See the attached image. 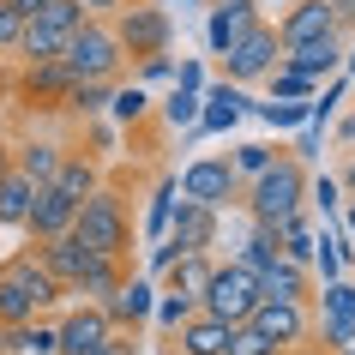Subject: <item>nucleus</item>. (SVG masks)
Here are the masks:
<instances>
[{"mask_svg": "<svg viewBox=\"0 0 355 355\" xmlns=\"http://www.w3.org/2000/svg\"><path fill=\"white\" fill-rule=\"evenodd\" d=\"M67 91H73V78H67V67H60V60L24 67V85H19L24 103H37V109H60V103H67Z\"/></svg>", "mask_w": 355, "mask_h": 355, "instance_id": "21", "label": "nucleus"}, {"mask_svg": "<svg viewBox=\"0 0 355 355\" xmlns=\"http://www.w3.org/2000/svg\"><path fill=\"white\" fill-rule=\"evenodd\" d=\"M175 259H181V247H175V241H150V253H145V277L157 283V277H163V271H168Z\"/></svg>", "mask_w": 355, "mask_h": 355, "instance_id": "43", "label": "nucleus"}, {"mask_svg": "<svg viewBox=\"0 0 355 355\" xmlns=\"http://www.w3.org/2000/svg\"><path fill=\"white\" fill-rule=\"evenodd\" d=\"M157 295H163V289H157L145 271H127L121 289L103 301V313H109L114 331H139V325H150V313H157Z\"/></svg>", "mask_w": 355, "mask_h": 355, "instance_id": "10", "label": "nucleus"}, {"mask_svg": "<svg viewBox=\"0 0 355 355\" xmlns=\"http://www.w3.org/2000/svg\"><path fill=\"white\" fill-rule=\"evenodd\" d=\"M277 157H283L277 145H265V139H247V145H235V157H229V168H235V181L247 187V181H259V175H265L271 163H277Z\"/></svg>", "mask_w": 355, "mask_h": 355, "instance_id": "31", "label": "nucleus"}, {"mask_svg": "<svg viewBox=\"0 0 355 355\" xmlns=\"http://www.w3.org/2000/svg\"><path fill=\"white\" fill-rule=\"evenodd\" d=\"M60 163H67V145H55V139H24V145H12V168H19L31 187H49L60 175Z\"/></svg>", "mask_w": 355, "mask_h": 355, "instance_id": "19", "label": "nucleus"}, {"mask_svg": "<svg viewBox=\"0 0 355 355\" xmlns=\"http://www.w3.org/2000/svg\"><path fill=\"white\" fill-rule=\"evenodd\" d=\"M229 349V325H217V319L193 313L181 331L168 337V355H223Z\"/></svg>", "mask_w": 355, "mask_h": 355, "instance_id": "22", "label": "nucleus"}, {"mask_svg": "<svg viewBox=\"0 0 355 355\" xmlns=\"http://www.w3.org/2000/svg\"><path fill=\"white\" fill-rule=\"evenodd\" d=\"M259 6H271V0H259ZM277 6H289V0H277Z\"/></svg>", "mask_w": 355, "mask_h": 355, "instance_id": "61", "label": "nucleus"}, {"mask_svg": "<svg viewBox=\"0 0 355 355\" xmlns=\"http://www.w3.org/2000/svg\"><path fill=\"white\" fill-rule=\"evenodd\" d=\"M193 313H199V307H193L187 295H157V313H150V319H157V331H163V337H175Z\"/></svg>", "mask_w": 355, "mask_h": 355, "instance_id": "39", "label": "nucleus"}, {"mask_svg": "<svg viewBox=\"0 0 355 355\" xmlns=\"http://www.w3.org/2000/svg\"><path fill=\"white\" fill-rule=\"evenodd\" d=\"M73 217H78L73 199H60L55 187H37L31 217H24V235H31V247H42V241H55V235H67V229H73Z\"/></svg>", "mask_w": 355, "mask_h": 355, "instance_id": "14", "label": "nucleus"}, {"mask_svg": "<svg viewBox=\"0 0 355 355\" xmlns=\"http://www.w3.org/2000/svg\"><path fill=\"white\" fill-rule=\"evenodd\" d=\"M211 265H217L211 253H181V259L157 277V289H163V295H187L193 307H199V295H205V283H211Z\"/></svg>", "mask_w": 355, "mask_h": 355, "instance_id": "20", "label": "nucleus"}, {"mask_svg": "<svg viewBox=\"0 0 355 355\" xmlns=\"http://www.w3.org/2000/svg\"><path fill=\"white\" fill-rule=\"evenodd\" d=\"M247 331H259L277 355L307 349V343H313V307H301V301H259V307L247 313Z\"/></svg>", "mask_w": 355, "mask_h": 355, "instance_id": "8", "label": "nucleus"}, {"mask_svg": "<svg viewBox=\"0 0 355 355\" xmlns=\"http://www.w3.org/2000/svg\"><path fill=\"white\" fill-rule=\"evenodd\" d=\"M163 78H175V55H150V60H139V73H132V85H163Z\"/></svg>", "mask_w": 355, "mask_h": 355, "instance_id": "41", "label": "nucleus"}, {"mask_svg": "<svg viewBox=\"0 0 355 355\" xmlns=\"http://www.w3.org/2000/svg\"><path fill=\"white\" fill-rule=\"evenodd\" d=\"M289 355H325V349H319V343H307V349H289Z\"/></svg>", "mask_w": 355, "mask_h": 355, "instance_id": "59", "label": "nucleus"}, {"mask_svg": "<svg viewBox=\"0 0 355 355\" xmlns=\"http://www.w3.org/2000/svg\"><path fill=\"white\" fill-rule=\"evenodd\" d=\"M181 205V187H175V175H157V187H150V205H145V241H163L168 235V217Z\"/></svg>", "mask_w": 355, "mask_h": 355, "instance_id": "29", "label": "nucleus"}, {"mask_svg": "<svg viewBox=\"0 0 355 355\" xmlns=\"http://www.w3.org/2000/svg\"><path fill=\"white\" fill-rule=\"evenodd\" d=\"M253 114H259L271 132H301L307 127V103H259Z\"/></svg>", "mask_w": 355, "mask_h": 355, "instance_id": "37", "label": "nucleus"}, {"mask_svg": "<svg viewBox=\"0 0 355 355\" xmlns=\"http://www.w3.org/2000/svg\"><path fill=\"white\" fill-rule=\"evenodd\" d=\"M343 78H355V42L343 49Z\"/></svg>", "mask_w": 355, "mask_h": 355, "instance_id": "55", "label": "nucleus"}, {"mask_svg": "<svg viewBox=\"0 0 355 355\" xmlns=\"http://www.w3.org/2000/svg\"><path fill=\"white\" fill-rule=\"evenodd\" d=\"M6 355H60L55 313H49V319H31V325H12V331H6Z\"/></svg>", "mask_w": 355, "mask_h": 355, "instance_id": "25", "label": "nucleus"}, {"mask_svg": "<svg viewBox=\"0 0 355 355\" xmlns=\"http://www.w3.org/2000/svg\"><path fill=\"white\" fill-rule=\"evenodd\" d=\"M109 103H114V85H73L60 109L78 114V121H103V114H109Z\"/></svg>", "mask_w": 355, "mask_h": 355, "instance_id": "34", "label": "nucleus"}, {"mask_svg": "<svg viewBox=\"0 0 355 355\" xmlns=\"http://www.w3.org/2000/svg\"><path fill=\"white\" fill-rule=\"evenodd\" d=\"M271 31H277L283 49L313 42V37H337V31H331V12H325V0H289V6H283V19L271 24Z\"/></svg>", "mask_w": 355, "mask_h": 355, "instance_id": "15", "label": "nucleus"}, {"mask_svg": "<svg viewBox=\"0 0 355 355\" xmlns=\"http://www.w3.org/2000/svg\"><path fill=\"white\" fill-rule=\"evenodd\" d=\"M6 168H12V145H0V175H6Z\"/></svg>", "mask_w": 355, "mask_h": 355, "instance_id": "56", "label": "nucleus"}, {"mask_svg": "<svg viewBox=\"0 0 355 355\" xmlns=\"http://www.w3.org/2000/svg\"><path fill=\"white\" fill-rule=\"evenodd\" d=\"M265 91H271V103H313V78H301L295 67H277V73L265 78Z\"/></svg>", "mask_w": 355, "mask_h": 355, "instance_id": "35", "label": "nucleus"}, {"mask_svg": "<svg viewBox=\"0 0 355 355\" xmlns=\"http://www.w3.org/2000/svg\"><path fill=\"white\" fill-rule=\"evenodd\" d=\"M73 235L85 253H103V259H132V211L121 187H96L73 217Z\"/></svg>", "mask_w": 355, "mask_h": 355, "instance_id": "1", "label": "nucleus"}, {"mask_svg": "<svg viewBox=\"0 0 355 355\" xmlns=\"http://www.w3.org/2000/svg\"><path fill=\"white\" fill-rule=\"evenodd\" d=\"M31 199H37V187L24 181L19 168H6V175H0V229H24Z\"/></svg>", "mask_w": 355, "mask_h": 355, "instance_id": "27", "label": "nucleus"}, {"mask_svg": "<svg viewBox=\"0 0 355 355\" xmlns=\"http://www.w3.org/2000/svg\"><path fill=\"white\" fill-rule=\"evenodd\" d=\"M205 85H211V78H205V60H175V91H193V96H199Z\"/></svg>", "mask_w": 355, "mask_h": 355, "instance_id": "44", "label": "nucleus"}, {"mask_svg": "<svg viewBox=\"0 0 355 355\" xmlns=\"http://www.w3.org/2000/svg\"><path fill=\"white\" fill-rule=\"evenodd\" d=\"M337 145H355V114H343V121H337Z\"/></svg>", "mask_w": 355, "mask_h": 355, "instance_id": "52", "label": "nucleus"}, {"mask_svg": "<svg viewBox=\"0 0 355 355\" xmlns=\"http://www.w3.org/2000/svg\"><path fill=\"white\" fill-rule=\"evenodd\" d=\"M121 277H127V259H103V253H91V259H85V271H78V283L67 289V295L85 301V307H103V301L121 289Z\"/></svg>", "mask_w": 355, "mask_h": 355, "instance_id": "18", "label": "nucleus"}, {"mask_svg": "<svg viewBox=\"0 0 355 355\" xmlns=\"http://www.w3.org/2000/svg\"><path fill=\"white\" fill-rule=\"evenodd\" d=\"M211 6H259V0H211Z\"/></svg>", "mask_w": 355, "mask_h": 355, "instance_id": "57", "label": "nucleus"}, {"mask_svg": "<svg viewBox=\"0 0 355 355\" xmlns=\"http://www.w3.org/2000/svg\"><path fill=\"white\" fill-rule=\"evenodd\" d=\"M85 145H91L85 157H109V145H114V127H109V121H85Z\"/></svg>", "mask_w": 355, "mask_h": 355, "instance_id": "46", "label": "nucleus"}, {"mask_svg": "<svg viewBox=\"0 0 355 355\" xmlns=\"http://www.w3.org/2000/svg\"><path fill=\"white\" fill-rule=\"evenodd\" d=\"M313 319H349L355 325V283L337 277V283H325V289H313Z\"/></svg>", "mask_w": 355, "mask_h": 355, "instance_id": "32", "label": "nucleus"}, {"mask_svg": "<svg viewBox=\"0 0 355 355\" xmlns=\"http://www.w3.org/2000/svg\"><path fill=\"white\" fill-rule=\"evenodd\" d=\"M96 355H145V349H139V331H109V343Z\"/></svg>", "mask_w": 355, "mask_h": 355, "instance_id": "50", "label": "nucleus"}, {"mask_svg": "<svg viewBox=\"0 0 355 355\" xmlns=\"http://www.w3.org/2000/svg\"><path fill=\"white\" fill-rule=\"evenodd\" d=\"M337 229H343V235L355 241V199H343V211H337Z\"/></svg>", "mask_w": 355, "mask_h": 355, "instance_id": "51", "label": "nucleus"}, {"mask_svg": "<svg viewBox=\"0 0 355 355\" xmlns=\"http://www.w3.org/2000/svg\"><path fill=\"white\" fill-rule=\"evenodd\" d=\"M60 67H67V78L73 85H121V73H127V55H121V42H114L109 19H85L67 37V49H60Z\"/></svg>", "mask_w": 355, "mask_h": 355, "instance_id": "3", "label": "nucleus"}, {"mask_svg": "<svg viewBox=\"0 0 355 355\" xmlns=\"http://www.w3.org/2000/svg\"><path fill=\"white\" fill-rule=\"evenodd\" d=\"M109 31H114V42H121L127 60H150V55L175 49V12H168L163 0H132L127 12L109 19Z\"/></svg>", "mask_w": 355, "mask_h": 355, "instance_id": "4", "label": "nucleus"}, {"mask_svg": "<svg viewBox=\"0 0 355 355\" xmlns=\"http://www.w3.org/2000/svg\"><path fill=\"white\" fill-rule=\"evenodd\" d=\"M60 49H67V37H60V31H49V24H37V19H24L19 49H12V55H19L24 67H42V60H60Z\"/></svg>", "mask_w": 355, "mask_h": 355, "instance_id": "28", "label": "nucleus"}, {"mask_svg": "<svg viewBox=\"0 0 355 355\" xmlns=\"http://www.w3.org/2000/svg\"><path fill=\"white\" fill-rule=\"evenodd\" d=\"M223 355H277L271 349V343H265L259 331H247V325H235V331H229V349Z\"/></svg>", "mask_w": 355, "mask_h": 355, "instance_id": "42", "label": "nucleus"}, {"mask_svg": "<svg viewBox=\"0 0 355 355\" xmlns=\"http://www.w3.org/2000/svg\"><path fill=\"white\" fill-rule=\"evenodd\" d=\"M343 355H355V343H349V349H343Z\"/></svg>", "mask_w": 355, "mask_h": 355, "instance_id": "62", "label": "nucleus"}, {"mask_svg": "<svg viewBox=\"0 0 355 355\" xmlns=\"http://www.w3.org/2000/svg\"><path fill=\"white\" fill-rule=\"evenodd\" d=\"M229 259H235V265H247V271H265L271 259H283V253H277V229H259V223H253V229H247V241L235 247Z\"/></svg>", "mask_w": 355, "mask_h": 355, "instance_id": "33", "label": "nucleus"}, {"mask_svg": "<svg viewBox=\"0 0 355 355\" xmlns=\"http://www.w3.org/2000/svg\"><path fill=\"white\" fill-rule=\"evenodd\" d=\"M0 283H12L24 295V307L37 319H49V313H60V301H67V289H60L55 277H49V265L37 259V247H19V253H6L0 259Z\"/></svg>", "mask_w": 355, "mask_h": 355, "instance_id": "6", "label": "nucleus"}, {"mask_svg": "<svg viewBox=\"0 0 355 355\" xmlns=\"http://www.w3.org/2000/svg\"><path fill=\"white\" fill-rule=\"evenodd\" d=\"M163 6H211V0H163Z\"/></svg>", "mask_w": 355, "mask_h": 355, "instance_id": "58", "label": "nucleus"}, {"mask_svg": "<svg viewBox=\"0 0 355 355\" xmlns=\"http://www.w3.org/2000/svg\"><path fill=\"white\" fill-rule=\"evenodd\" d=\"M307 205L331 223L337 211H343V187H337V175H319V181H307Z\"/></svg>", "mask_w": 355, "mask_h": 355, "instance_id": "40", "label": "nucleus"}, {"mask_svg": "<svg viewBox=\"0 0 355 355\" xmlns=\"http://www.w3.org/2000/svg\"><path fill=\"white\" fill-rule=\"evenodd\" d=\"M259 307V271H247V265H211V283H205V295H199V313L217 319V325H247V313Z\"/></svg>", "mask_w": 355, "mask_h": 355, "instance_id": "5", "label": "nucleus"}, {"mask_svg": "<svg viewBox=\"0 0 355 355\" xmlns=\"http://www.w3.org/2000/svg\"><path fill=\"white\" fill-rule=\"evenodd\" d=\"M343 49H349L343 37H313V42H295V49H283V67H295L301 78L325 85V78L343 73Z\"/></svg>", "mask_w": 355, "mask_h": 355, "instance_id": "13", "label": "nucleus"}, {"mask_svg": "<svg viewBox=\"0 0 355 355\" xmlns=\"http://www.w3.org/2000/svg\"><path fill=\"white\" fill-rule=\"evenodd\" d=\"M6 6H12V12H19V19H31V12H37L42 0H6Z\"/></svg>", "mask_w": 355, "mask_h": 355, "instance_id": "54", "label": "nucleus"}, {"mask_svg": "<svg viewBox=\"0 0 355 355\" xmlns=\"http://www.w3.org/2000/svg\"><path fill=\"white\" fill-rule=\"evenodd\" d=\"M325 12H331V31L349 42L355 37V0H325Z\"/></svg>", "mask_w": 355, "mask_h": 355, "instance_id": "45", "label": "nucleus"}, {"mask_svg": "<svg viewBox=\"0 0 355 355\" xmlns=\"http://www.w3.org/2000/svg\"><path fill=\"white\" fill-rule=\"evenodd\" d=\"M337 187H343V199H355V157H349V168H343V181H337Z\"/></svg>", "mask_w": 355, "mask_h": 355, "instance_id": "53", "label": "nucleus"}, {"mask_svg": "<svg viewBox=\"0 0 355 355\" xmlns=\"http://www.w3.org/2000/svg\"><path fill=\"white\" fill-rule=\"evenodd\" d=\"M78 12H85V19H114V12H127L132 0H73Z\"/></svg>", "mask_w": 355, "mask_h": 355, "instance_id": "49", "label": "nucleus"}, {"mask_svg": "<svg viewBox=\"0 0 355 355\" xmlns=\"http://www.w3.org/2000/svg\"><path fill=\"white\" fill-rule=\"evenodd\" d=\"M241 205H247V217H253L259 229H277L283 217L307 211V163H295V157L283 150L259 181H247V187H241Z\"/></svg>", "mask_w": 355, "mask_h": 355, "instance_id": "2", "label": "nucleus"}, {"mask_svg": "<svg viewBox=\"0 0 355 355\" xmlns=\"http://www.w3.org/2000/svg\"><path fill=\"white\" fill-rule=\"evenodd\" d=\"M157 114H163V127H175V132L199 127V96H193V91H168L163 103H157Z\"/></svg>", "mask_w": 355, "mask_h": 355, "instance_id": "36", "label": "nucleus"}, {"mask_svg": "<svg viewBox=\"0 0 355 355\" xmlns=\"http://www.w3.org/2000/svg\"><path fill=\"white\" fill-rule=\"evenodd\" d=\"M19 31H24V19L0 0V55H12V49H19Z\"/></svg>", "mask_w": 355, "mask_h": 355, "instance_id": "48", "label": "nucleus"}, {"mask_svg": "<svg viewBox=\"0 0 355 355\" xmlns=\"http://www.w3.org/2000/svg\"><path fill=\"white\" fill-rule=\"evenodd\" d=\"M55 325H60V355H96L114 331L109 313L103 307H85V301H73L67 313H55Z\"/></svg>", "mask_w": 355, "mask_h": 355, "instance_id": "11", "label": "nucleus"}, {"mask_svg": "<svg viewBox=\"0 0 355 355\" xmlns=\"http://www.w3.org/2000/svg\"><path fill=\"white\" fill-rule=\"evenodd\" d=\"M0 355H6V325H0Z\"/></svg>", "mask_w": 355, "mask_h": 355, "instance_id": "60", "label": "nucleus"}, {"mask_svg": "<svg viewBox=\"0 0 355 355\" xmlns=\"http://www.w3.org/2000/svg\"><path fill=\"white\" fill-rule=\"evenodd\" d=\"M217 229H223V211H205V205H193V199H181L163 241H175L181 253H211L217 247Z\"/></svg>", "mask_w": 355, "mask_h": 355, "instance_id": "12", "label": "nucleus"}, {"mask_svg": "<svg viewBox=\"0 0 355 355\" xmlns=\"http://www.w3.org/2000/svg\"><path fill=\"white\" fill-rule=\"evenodd\" d=\"M277 67H283V42H277V31H271L265 19L223 55V78H229V85H241V91H247V85H265Z\"/></svg>", "mask_w": 355, "mask_h": 355, "instance_id": "7", "label": "nucleus"}, {"mask_svg": "<svg viewBox=\"0 0 355 355\" xmlns=\"http://www.w3.org/2000/svg\"><path fill=\"white\" fill-rule=\"evenodd\" d=\"M313 217H307V211H295V217H283L277 223V253L289 265H313Z\"/></svg>", "mask_w": 355, "mask_h": 355, "instance_id": "26", "label": "nucleus"}, {"mask_svg": "<svg viewBox=\"0 0 355 355\" xmlns=\"http://www.w3.org/2000/svg\"><path fill=\"white\" fill-rule=\"evenodd\" d=\"M31 19H37V24H49V31H60V37H73L78 24H85V12H78L73 0H42Z\"/></svg>", "mask_w": 355, "mask_h": 355, "instance_id": "38", "label": "nucleus"}, {"mask_svg": "<svg viewBox=\"0 0 355 355\" xmlns=\"http://www.w3.org/2000/svg\"><path fill=\"white\" fill-rule=\"evenodd\" d=\"M259 301H301V307H313V271L289 265V259H271L259 271Z\"/></svg>", "mask_w": 355, "mask_h": 355, "instance_id": "17", "label": "nucleus"}, {"mask_svg": "<svg viewBox=\"0 0 355 355\" xmlns=\"http://www.w3.org/2000/svg\"><path fill=\"white\" fill-rule=\"evenodd\" d=\"M175 187H181V199H193V205H205V211L241 205V181H235L229 157H193V163L175 175Z\"/></svg>", "mask_w": 355, "mask_h": 355, "instance_id": "9", "label": "nucleus"}, {"mask_svg": "<svg viewBox=\"0 0 355 355\" xmlns=\"http://www.w3.org/2000/svg\"><path fill=\"white\" fill-rule=\"evenodd\" d=\"M37 259L49 265V277H55L60 289H73V283H78V271H85V259H91V253H85V247H78V235L67 229V235H55V241H42V247H37Z\"/></svg>", "mask_w": 355, "mask_h": 355, "instance_id": "24", "label": "nucleus"}, {"mask_svg": "<svg viewBox=\"0 0 355 355\" xmlns=\"http://www.w3.org/2000/svg\"><path fill=\"white\" fill-rule=\"evenodd\" d=\"M150 109H157V96L145 85H114V103H109V121L114 127H145Z\"/></svg>", "mask_w": 355, "mask_h": 355, "instance_id": "30", "label": "nucleus"}, {"mask_svg": "<svg viewBox=\"0 0 355 355\" xmlns=\"http://www.w3.org/2000/svg\"><path fill=\"white\" fill-rule=\"evenodd\" d=\"M253 24H259V6H205V49L223 60Z\"/></svg>", "mask_w": 355, "mask_h": 355, "instance_id": "16", "label": "nucleus"}, {"mask_svg": "<svg viewBox=\"0 0 355 355\" xmlns=\"http://www.w3.org/2000/svg\"><path fill=\"white\" fill-rule=\"evenodd\" d=\"M319 145H325V127H313V121H307V127L295 132V150H289V157H295V163H307V157H319Z\"/></svg>", "mask_w": 355, "mask_h": 355, "instance_id": "47", "label": "nucleus"}, {"mask_svg": "<svg viewBox=\"0 0 355 355\" xmlns=\"http://www.w3.org/2000/svg\"><path fill=\"white\" fill-rule=\"evenodd\" d=\"M49 187L60 193V199H73V205H85L96 187H103V168H96V157H85V150H67V163H60V175L49 181Z\"/></svg>", "mask_w": 355, "mask_h": 355, "instance_id": "23", "label": "nucleus"}]
</instances>
